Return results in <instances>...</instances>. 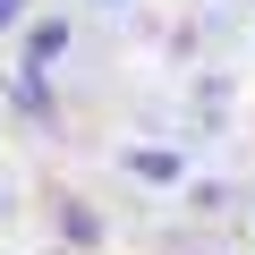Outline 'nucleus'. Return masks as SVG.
<instances>
[{"label":"nucleus","mask_w":255,"mask_h":255,"mask_svg":"<svg viewBox=\"0 0 255 255\" xmlns=\"http://www.w3.org/2000/svg\"><path fill=\"white\" fill-rule=\"evenodd\" d=\"M60 51H68V26H60V17L26 26V60H34V68H43V60H60Z\"/></svg>","instance_id":"f257e3e1"},{"label":"nucleus","mask_w":255,"mask_h":255,"mask_svg":"<svg viewBox=\"0 0 255 255\" xmlns=\"http://www.w3.org/2000/svg\"><path fill=\"white\" fill-rule=\"evenodd\" d=\"M9 9H17V0H0V26H9Z\"/></svg>","instance_id":"f03ea898"}]
</instances>
